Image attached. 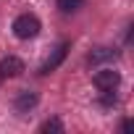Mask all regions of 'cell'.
Returning <instances> with one entry per match:
<instances>
[{"mask_svg":"<svg viewBox=\"0 0 134 134\" xmlns=\"http://www.w3.org/2000/svg\"><path fill=\"white\" fill-rule=\"evenodd\" d=\"M40 29H42V24H40V19L34 13H21L13 21V34L19 40H34L40 34Z\"/></svg>","mask_w":134,"mask_h":134,"instance_id":"1","label":"cell"},{"mask_svg":"<svg viewBox=\"0 0 134 134\" xmlns=\"http://www.w3.org/2000/svg\"><path fill=\"white\" fill-rule=\"evenodd\" d=\"M24 71H26L24 69V60L16 58V55H5L3 60H0V79H16Z\"/></svg>","mask_w":134,"mask_h":134,"instance_id":"2","label":"cell"},{"mask_svg":"<svg viewBox=\"0 0 134 134\" xmlns=\"http://www.w3.org/2000/svg\"><path fill=\"white\" fill-rule=\"evenodd\" d=\"M118 82H121V74H118V71H113V69H103V71H97V74H95V87H97L100 92L116 90V87H118Z\"/></svg>","mask_w":134,"mask_h":134,"instance_id":"3","label":"cell"},{"mask_svg":"<svg viewBox=\"0 0 134 134\" xmlns=\"http://www.w3.org/2000/svg\"><path fill=\"white\" fill-rule=\"evenodd\" d=\"M66 53H69V42H60V45L53 50V55H50V58L40 66V74H50V71H55L58 66L66 60Z\"/></svg>","mask_w":134,"mask_h":134,"instance_id":"4","label":"cell"},{"mask_svg":"<svg viewBox=\"0 0 134 134\" xmlns=\"http://www.w3.org/2000/svg\"><path fill=\"white\" fill-rule=\"evenodd\" d=\"M34 105H37V95H34V92L24 90V92H19V95H16V110L26 113V110H32Z\"/></svg>","mask_w":134,"mask_h":134,"instance_id":"5","label":"cell"},{"mask_svg":"<svg viewBox=\"0 0 134 134\" xmlns=\"http://www.w3.org/2000/svg\"><path fill=\"white\" fill-rule=\"evenodd\" d=\"M113 58H116V53L110 47H95L90 53V63H105V60H113Z\"/></svg>","mask_w":134,"mask_h":134,"instance_id":"6","label":"cell"},{"mask_svg":"<svg viewBox=\"0 0 134 134\" xmlns=\"http://www.w3.org/2000/svg\"><path fill=\"white\" fill-rule=\"evenodd\" d=\"M82 5H84V0H58V8L63 13H76Z\"/></svg>","mask_w":134,"mask_h":134,"instance_id":"7","label":"cell"},{"mask_svg":"<svg viewBox=\"0 0 134 134\" xmlns=\"http://www.w3.org/2000/svg\"><path fill=\"white\" fill-rule=\"evenodd\" d=\"M40 131H42V134H47V131H63V124H60L58 118H47V121L40 126Z\"/></svg>","mask_w":134,"mask_h":134,"instance_id":"8","label":"cell"}]
</instances>
